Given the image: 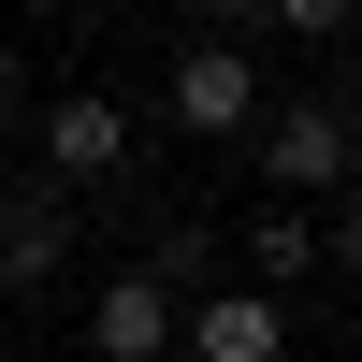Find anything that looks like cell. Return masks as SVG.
<instances>
[{"label":"cell","instance_id":"obj_5","mask_svg":"<svg viewBox=\"0 0 362 362\" xmlns=\"http://www.w3.org/2000/svg\"><path fill=\"white\" fill-rule=\"evenodd\" d=\"M58 261H73V189L58 174L0 189V290H58Z\"/></svg>","mask_w":362,"mask_h":362},{"label":"cell","instance_id":"obj_7","mask_svg":"<svg viewBox=\"0 0 362 362\" xmlns=\"http://www.w3.org/2000/svg\"><path fill=\"white\" fill-rule=\"evenodd\" d=\"M319 261H334V218H319V203L247 218V290H276V305H290V276H319Z\"/></svg>","mask_w":362,"mask_h":362},{"label":"cell","instance_id":"obj_6","mask_svg":"<svg viewBox=\"0 0 362 362\" xmlns=\"http://www.w3.org/2000/svg\"><path fill=\"white\" fill-rule=\"evenodd\" d=\"M189 362H290V305L247 290V276L203 290V305H189Z\"/></svg>","mask_w":362,"mask_h":362},{"label":"cell","instance_id":"obj_10","mask_svg":"<svg viewBox=\"0 0 362 362\" xmlns=\"http://www.w3.org/2000/svg\"><path fill=\"white\" fill-rule=\"evenodd\" d=\"M0 116H15V44H0Z\"/></svg>","mask_w":362,"mask_h":362},{"label":"cell","instance_id":"obj_1","mask_svg":"<svg viewBox=\"0 0 362 362\" xmlns=\"http://www.w3.org/2000/svg\"><path fill=\"white\" fill-rule=\"evenodd\" d=\"M160 116H174V131H203V145H218V131H276V102H261V58L247 44H174V73H160Z\"/></svg>","mask_w":362,"mask_h":362},{"label":"cell","instance_id":"obj_8","mask_svg":"<svg viewBox=\"0 0 362 362\" xmlns=\"http://www.w3.org/2000/svg\"><path fill=\"white\" fill-rule=\"evenodd\" d=\"M261 29H276V44H334L348 15H334V0H261Z\"/></svg>","mask_w":362,"mask_h":362},{"label":"cell","instance_id":"obj_3","mask_svg":"<svg viewBox=\"0 0 362 362\" xmlns=\"http://www.w3.org/2000/svg\"><path fill=\"white\" fill-rule=\"evenodd\" d=\"M174 348H189V290H160L145 261L87 290V362H174Z\"/></svg>","mask_w":362,"mask_h":362},{"label":"cell","instance_id":"obj_4","mask_svg":"<svg viewBox=\"0 0 362 362\" xmlns=\"http://www.w3.org/2000/svg\"><path fill=\"white\" fill-rule=\"evenodd\" d=\"M116 160H131V102H116V87H58L44 102V174L58 189H102Z\"/></svg>","mask_w":362,"mask_h":362},{"label":"cell","instance_id":"obj_9","mask_svg":"<svg viewBox=\"0 0 362 362\" xmlns=\"http://www.w3.org/2000/svg\"><path fill=\"white\" fill-rule=\"evenodd\" d=\"M334 261H348V276H362V189L334 203Z\"/></svg>","mask_w":362,"mask_h":362},{"label":"cell","instance_id":"obj_2","mask_svg":"<svg viewBox=\"0 0 362 362\" xmlns=\"http://www.w3.org/2000/svg\"><path fill=\"white\" fill-rule=\"evenodd\" d=\"M261 174H276V203H319V218H334V203H348V174H362L348 102H276V131H261Z\"/></svg>","mask_w":362,"mask_h":362}]
</instances>
